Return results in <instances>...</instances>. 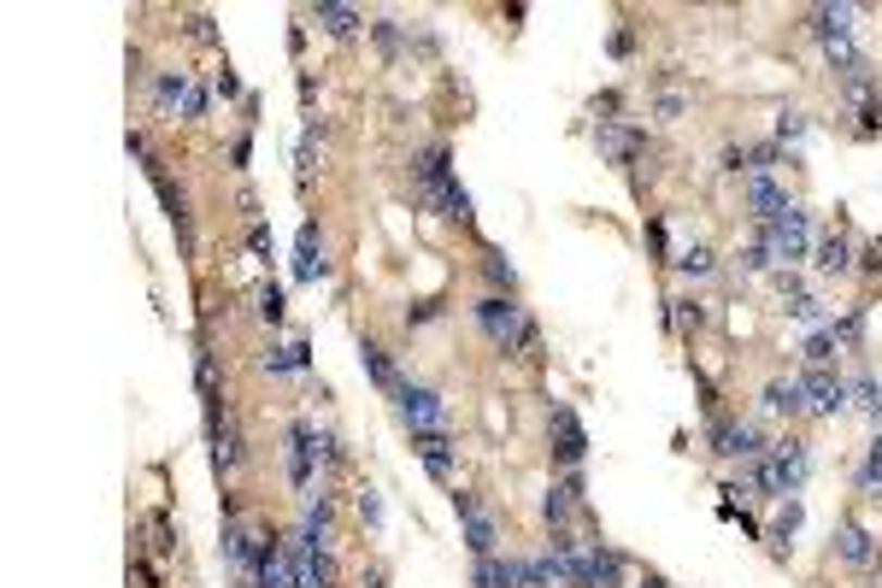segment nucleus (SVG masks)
<instances>
[{
	"label": "nucleus",
	"mask_w": 882,
	"mask_h": 588,
	"mask_svg": "<svg viewBox=\"0 0 882 588\" xmlns=\"http://www.w3.org/2000/svg\"><path fill=\"white\" fill-rule=\"evenodd\" d=\"M476 324L488 329V341H500L506 353H530L536 348V324L524 318V306L506 295H483L476 300Z\"/></svg>",
	"instance_id": "obj_1"
},
{
	"label": "nucleus",
	"mask_w": 882,
	"mask_h": 588,
	"mask_svg": "<svg viewBox=\"0 0 882 588\" xmlns=\"http://www.w3.org/2000/svg\"><path fill=\"white\" fill-rule=\"evenodd\" d=\"M806 471H812V459H806V441H794V436L777 441L765 459H754V483L771 489V495H800Z\"/></svg>",
	"instance_id": "obj_2"
},
{
	"label": "nucleus",
	"mask_w": 882,
	"mask_h": 588,
	"mask_svg": "<svg viewBox=\"0 0 882 588\" xmlns=\"http://www.w3.org/2000/svg\"><path fill=\"white\" fill-rule=\"evenodd\" d=\"M759 248L771 253L777 271H788L794 260H806V207H800V200H788L771 224H759Z\"/></svg>",
	"instance_id": "obj_3"
},
{
	"label": "nucleus",
	"mask_w": 882,
	"mask_h": 588,
	"mask_svg": "<svg viewBox=\"0 0 882 588\" xmlns=\"http://www.w3.org/2000/svg\"><path fill=\"white\" fill-rule=\"evenodd\" d=\"M395 400H400V418L412 424V436H424V429H447V400L436 389H424V383H400Z\"/></svg>",
	"instance_id": "obj_4"
},
{
	"label": "nucleus",
	"mask_w": 882,
	"mask_h": 588,
	"mask_svg": "<svg viewBox=\"0 0 882 588\" xmlns=\"http://www.w3.org/2000/svg\"><path fill=\"white\" fill-rule=\"evenodd\" d=\"M312 441H318L312 418H295V424H288V448H283V459H288V483H295L300 495H312V489H318V483H312V471H318Z\"/></svg>",
	"instance_id": "obj_5"
},
{
	"label": "nucleus",
	"mask_w": 882,
	"mask_h": 588,
	"mask_svg": "<svg viewBox=\"0 0 882 588\" xmlns=\"http://www.w3.org/2000/svg\"><path fill=\"white\" fill-rule=\"evenodd\" d=\"M454 512H459V524H465V541H471V553H476V559H488V553H495V541H500V536H495V518H488V512L476 506V500H471L465 489L454 495Z\"/></svg>",
	"instance_id": "obj_6"
},
{
	"label": "nucleus",
	"mask_w": 882,
	"mask_h": 588,
	"mask_svg": "<svg viewBox=\"0 0 882 588\" xmlns=\"http://www.w3.org/2000/svg\"><path fill=\"white\" fill-rule=\"evenodd\" d=\"M595 141H600V153H606L612 165H630L635 153L647 148V141H642V130H630L624 118H600V124H595Z\"/></svg>",
	"instance_id": "obj_7"
},
{
	"label": "nucleus",
	"mask_w": 882,
	"mask_h": 588,
	"mask_svg": "<svg viewBox=\"0 0 882 588\" xmlns=\"http://www.w3.org/2000/svg\"><path fill=\"white\" fill-rule=\"evenodd\" d=\"M295 277L300 283H324L330 277V260H324V236H318V224L307 218L295 236Z\"/></svg>",
	"instance_id": "obj_8"
},
{
	"label": "nucleus",
	"mask_w": 882,
	"mask_h": 588,
	"mask_svg": "<svg viewBox=\"0 0 882 588\" xmlns=\"http://www.w3.org/2000/svg\"><path fill=\"white\" fill-rule=\"evenodd\" d=\"M800 389H806V406L823 412V418H835V412L847 406V383H842V377H830V371H818V365L800 377Z\"/></svg>",
	"instance_id": "obj_9"
},
{
	"label": "nucleus",
	"mask_w": 882,
	"mask_h": 588,
	"mask_svg": "<svg viewBox=\"0 0 882 588\" xmlns=\"http://www.w3.org/2000/svg\"><path fill=\"white\" fill-rule=\"evenodd\" d=\"M712 448L724 453V459H765L759 429H754V424H735V418H718V424H712Z\"/></svg>",
	"instance_id": "obj_10"
},
{
	"label": "nucleus",
	"mask_w": 882,
	"mask_h": 588,
	"mask_svg": "<svg viewBox=\"0 0 882 588\" xmlns=\"http://www.w3.org/2000/svg\"><path fill=\"white\" fill-rule=\"evenodd\" d=\"M835 553H842L853 571H871V565H877V541H871V529H865L859 518H842V529H835Z\"/></svg>",
	"instance_id": "obj_11"
},
{
	"label": "nucleus",
	"mask_w": 882,
	"mask_h": 588,
	"mask_svg": "<svg viewBox=\"0 0 882 588\" xmlns=\"http://www.w3.org/2000/svg\"><path fill=\"white\" fill-rule=\"evenodd\" d=\"M207 436H212V459H219V471H236L241 465V429H236V418H229V406L207 418Z\"/></svg>",
	"instance_id": "obj_12"
},
{
	"label": "nucleus",
	"mask_w": 882,
	"mask_h": 588,
	"mask_svg": "<svg viewBox=\"0 0 882 588\" xmlns=\"http://www.w3.org/2000/svg\"><path fill=\"white\" fill-rule=\"evenodd\" d=\"M554 453L566 459V465H583V453H588V436H583L571 406H554Z\"/></svg>",
	"instance_id": "obj_13"
},
{
	"label": "nucleus",
	"mask_w": 882,
	"mask_h": 588,
	"mask_svg": "<svg viewBox=\"0 0 882 588\" xmlns=\"http://www.w3.org/2000/svg\"><path fill=\"white\" fill-rule=\"evenodd\" d=\"M412 448H418V459H424V471L430 477H454V441L442 436V429H424V436H412Z\"/></svg>",
	"instance_id": "obj_14"
},
{
	"label": "nucleus",
	"mask_w": 882,
	"mask_h": 588,
	"mask_svg": "<svg viewBox=\"0 0 882 588\" xmlns=\"http://www.w3.org/2000/svg\"><path fill=\"white\" fill-rule=\"evenodd\" d=\"M476 588H524V565H518V559H500V553L476 559Z\"/></svg>",
	"instance_id": "obj_15"
},
{
	"label": "nucleus",
	"mask_w": 882,
	"mask_h": 588,
	"mask_svg": "<svg viewBox=\"0 0 882 588\" xmlns=\"http://www.w3.org/2000/svg\"><path fill=\"white\" fill-rule=\"evenodd\" d=\"M312 18L324 24L330 36H341V41H347V36H359V24H365V18H359V7H341V0H318Z\"/></svg>",
	"instance_id": "obj_16"
},
{
	"label": "nucleus",
	"mask_w": 882,
	"mask_h": 588,
	"mask_svg": "<svg viewBox=\"0 0 882 588\" xmlns=\"http://www.w3.org/2000/svg\"><path fill=\"white\" fill-rule=\"evenodd\" d=\"M747 207H754V218H759V224H771V218H777V212H783V207H788V195H783V189H777V183H771V177H747Z\"/></svg>",
	"instance_id": "obj_17"
},
{
	"label": "nucleus",
	"mask_w": 882,
	"mask_h": 588,
	"mask_svg": "<svg viewBox=\"0 0 882 588\" xmlns=\"http://www.w3.org/2000/svg\"><path fill=\"white\" fill-rule=\"evenodd\" d=\"M853 271V248H847V236H818V277H847Z\"/></svg>",
	"instance_id": "obj_18"
},
{
	"label": "nucleus",
	"mask_w": 882,
	"mask_h": 588,
	"mask_svg": "<svg viewBox=\"0 0 882 588\" xmlns=\"http://www.w3.org/2000/svg\"><path fill=\"white\" fill-rule=\"evenodd\" d=\"M812 36H818V41H842V36H853V7H812Z\"/></svg>",
	"instance_id": "obj_19"
},
{
	"label": "nucleus",
	"mask_w": 882,
	"mask_h": 588,
	"mask_svg": "<svg viewBox=\"0 0 882 588\" xmlns=\"http://www.w3.org/2000/svg\"><path fill=\"white\" fill-rule=\"evenodd\" d=\"M259 365H265L271 377H295V371H307V341H288V348H265V353H259Z\"/></svg>",
	"instance_id": "obj_20"
},
{
	"label": "nucleus",
	"mask_w": 882,
	"mask_h": 588,
	"mask_svg": "<svg viewBox=\"0 0 882 588\" xmlns=\"http://www.w3.org/2000/svg\"><path fill=\"white\" fill-rule=\"evenodd\" d=\"M559 583H571V577H566V565H559L554 548H547L542 559H524V588H559Z\"/></svg>",
	"instance_id": "obj_21"
},
{
	"label": "nucleus",
	"mask_w": 882,
	"mask_h": 588,
	"mask_svg": "<svg viewBox=\"0 0 882 588\" xmlns=\"http://www.w3.org/2000/svg\"><path fill=\"white\" fill-rule=\"evenodd\" d=\"M576 500H583V483H576V477H571V483H554V489H547V500H542V518H547V524H566Z\"/></svg>",
	"instance_id": "obj_22"
},
{
	"label": "nucleus",
	"mask_w": 882,
	"mask_h": 588,
	"mask_svg": "<svg viewBox=\"0 0 882 588\" xmlns=\"http://www.w3.org/2000/svg\"><path fill=\"white\" fill-rule=\"evenodd\" d=\"M359 365H365V377L377 383V389H400L395 365H388V353L377 348V341H359Z\"/></svg>",
	"instance_id": "obj_23"
},
{
	"label": "nucleus",
	"mask_w": 882,
	"mask_h": 588,
	"mask_svg": "<svg viewBox=\"0 0 882 588\" xmlns=\"http://www.w3.org/2000/svg\"><path fill=\"white\" fill-rule=\"evenodd\" d=\"M153 95H159V107H189V95H195V83L183 77V71H159V83H153Z\"/></svg>",
	"instance_id": "obj_24"
},
{
	"label": "nucleus",
	"mask_w": 882,
	"mask_h": 588,
	"mask_svg": "<svg viewBox=\"0 0 882 588\" xmlns=\"http://www.w3.org/2000/svg\"><path fill=\"white\" fill-rule=\"evenodd\" d=\"M765 406L788 412V418H794V412L806 406V389H800V383H765Z\"/></svg>",
	"instance_id": "obj_25"
},
{
	"label": "nucleus",
	"mask_w": 882,
	"mask_h": 588,
	"mask_svg": "<svg viewBox=\"0 0 882 588\" xmlns=\"http://www.w3.org/2000/svg\"><path fill=\"white\" fill-rule=\"evenodd\" d=\"M624 583V559H618L606 541H595V588H618Z\"/></svg>",
	"instance_id": "obj_26"
},
{
	"label": "nucleus",
	"mask_w": 882,
	"mask_h": 588,
	"mask_svg": "<svg viewBox=\"0 0 882 588\" xmlns=\"http://www.w3.org/2000/svg\"><path fill=\"white\" fill-rule=\"evenodd\" d=\"M483 277L495 283V289H512V277H518V271H512V260H506L500 248H488V253H483Z\"/></svg>",
	"instance_id": "obj_27"
},
{
	"label": "nucleus",
	"mask_w": 882,
	"mask_h": 588,
	"mask_svg": "<svg viewBox=\"0 0 882 588\" xmlns=\"http://www.w3.org/2000/svg\"><path fill=\"white\" fill-rule=\"evenodd\" d=\"M283 312H288L283 289H277V283H259V318H265V324H283Z\"/></svg>",
	"instance_id": "obj_28"
},
{
	"label": "nucleus",
	"mask_w": 882,
	"mask_h": 588,
	"mask_svg": "<svg viewBox=\"0 0 882 588\" xmlns=\"http://www.w3.org/2000/svg\"><path fill=\"white\" fill-rule=\"evenodd\" d=\"M835 348H842V336H835V329H818V336L806 341V360H812V365L823 371V365L835 360Z\"/></svg>",
	"instance_id": "obj_29"
},
{
	"label": "nucleus",
	"mask_w": 882,
	"mask_h": 588,
	"mask_svg": "<svg viewBox=\"0 0 882 588\" xmlns=\"http://www.w3.org/2000/svg\"><path fill=\"white\" fill-rule=\"evenodd\" d=\"M371 36H377V53H388V60L400 53V24L395 18H377V24H371Z\"/></svg>",
	"instance_id": "obj_30"
},
{
	"label": "nucleus",
	"mask_w": 882,
	"mask_h": 588,
	"mask_svg": "<svg viewBox=\"0 0 882 588\" xmlns=\"http://www.w3.org/2000/svg\"><path fill=\"white\" fill-rule=\"evenodd\" d=\"M800 518H806V512H800V500H788V506H783V512H777V524H771V536H777V541H788V536H794V529H800Z\"/></svg>",
	"instance_id": "obj_31"
},
{
	"label": "nucleus",
	"mask_w": 882,
	"mask_h": 588,
	"mask_svg": "<svg viewBox=\"0 0 882 588\" xmlns=\"http://www.w3.org/2000/svg\"><path fill=\"white\" fill-rule=\"evenodd\" d=\"M359 518H365L371 529H383V500H377V489H359Z\"/></svg>",
	"instance_id": "obj_32"
},
{
	"label": "nucleus",
	"mask_w": 882,
	"mask_h": 588,
	"mask_svg": "<svg viewBox=\"0 0 882 588\" xmlns=\"http://www.w3.org/2000/svg\"><path fill=\"white\" fill-rule=\"evenodd\" d=\"M676 265H683L688 277H712V253H706V248H688V253H683V260H676Z\"/></svg>",
	"instance_id": "obj_33"
},
{
	"label": "nucleus",
	"mask_w": 882,
	"mask_h": 588,
	"mask_svg": "<svg viewBox=\"0 0 882 588\" xmlns=\"http://www.w3.org/2000/svg\"><path fill=\"white\" fill-rule=\"evenodd\" d=\"M654 112H659L664 124H671V118H683V112H688V95H659V107H654Z\"/></svg>",
	"instance_id": "obj_34"
},
{
	"label": "nucleus",
	"mask_w": 882,
	"mask_h": 588,
	"mask_svg": "<svg viewBox=\"0 0 882 588\" xmlns=\"http://www.w3.org/2000/svg\"><path fill=\"white\" fill-rule=\"evenodd\" d=\"M430 318H442V300H412L407 306V324H430Z\"/></svg>",
	"instance_id": "obj_35"
},
{
	"label": "nucleus",
	"mask_w": 882,
	"mask_h": 588,
	"mask_svg": "<svg viewBox=\"0 0 882 588\" xmlns=\"http://www.w3.org/2000/svg\"><path fill=\"white\" fill-rule=\"evenodd\" d=\"M777 136H783V141H800V136H806V118H800V112H783V118H777Z\"/></svg>",
	"instance_id": "obj_36"
},
{
	"label": "nucleus",
	"mask_w": 882,
	"mask_h": 588,
	"mask_svg": "<svg viewBox=\"0 0 882 588\" xmlns=\"http://www.w3.org/2000/svg\"><path fill=\"white\" fill-rule=\"evenodd\" d=\"M676 324H683V329H700V324H706V312L694 306V300H676Z\"/></svg>",
	"instance_id": "obj_37"
},
{
	"label": "nucleus",
	"mask_w": 882,
	"mask_h": 588,
	"mask_svg": "<svg viewBox=\"0 0 882 588\" xmlns=\"http://www.w3.org/2000/svg\"><path fill=\"white\" fill-rule=\"evenodd\" d=\"M189 36H195V41H219V30H212L207 12H189Z\"/></svg>",
	"instance_id": "obj_38"
},
{
	"label": "nucleus",
	"mask_w": 882,
	"mask_h": 588,
	"mask_svg": "<svg viewBox=\"0 0 882 588\" xmlns=\"http://www.w3.org/2000/svg\"><path fill=\"white\" fill-rule=\"evenodd\" d=\"M219 95H224V100H248V89H241L236 71H219Z\"/></svg>",
	"instance_id": "obj_39"
},
{
	"label": "nucleus",
	"mask_w": 882,
	"mask_h": 588,
	"mask_svg": "<svg viewBox=\"0 0 882 588\" xmlns=\"http://www.w3.org/2000/svg\"><path fill=\"white\" fill-rule=\"evenodd\" d=\"M248 248H253V253H271V224H265V218H253V229H248Z\"/></svg>",
	"instance_id": "obj_40"
},
{
	"label": "nucleus",
	"mask_w": 882,
	"mask_h": 588,
	"mask_svg": "<svg viewBox=\"0 0 882 588\" xmlns=\"http://www.w3.org/2000/svg\"><path fill=\"white\" fill-rule=\"evenodd\" d=\"M859 495L865 500H882V471H871V465L859 471Z\"/></svg>",
	"instance_id": "obj_41"
},
{
	"label": "nucleus",
	"mask_w": 882,
	"mask_h": 588,
	"mask_svg": "<svg viewBox=\"0 0 882 588\" xmlns=\"http://www.w3.org/2000/svg\"><path fill=\"white\" fill-rule=\"evenodd\" d=\"M859 271H882V241H865L859 248Z\"/></svg>",
	"instance_id": "obj_42"
},
{
	"label": "nucleus",
	"mask_w": 882,
	"mask_h": 588,
	"mask_svg": "<svg viewBox=\"0 0 882 588\" xmlns=\"http://www.w3.org/2000/svg\"><path fill=\"white\" fill-rule=\"evenodd\" d=\"M229 160H236V171H248V160H253V141H248V136H236V148H229Z\"/></svg>",
	"instance_id": "obj_43"
},
{
	"label": "nucleus",
	"mask_w": 882,
	"mask_h": 588,
	"mask_svg": "<svg viewBox=\"0 0 882 588\" xmlns=\"http://www.w3.org/2000/svg\"><path fill=\"white\" fill-rule=\"evenodd\" d=\"M200 112H207V89H195V95H189V107H183V118H200Z\"/></svg>",
	"instance_id": "obj_44"
},
{
	"label": "nucleus",
	"mask_w": 882,
	"mask_h": 588,
	"mask_svg": "<svg viewBox=\"0 0 882 588\" xmlns=\"http://www.w3.org/2000/svg\"><path fill=\"white\" fill-rule=\"evenodd\" d=\"M871 471H882V429H877V441H871V459H865Z\"/></svg>",
	"instance_id": "obj_45"
},
{
	"label": "nucleus",
	"mask_w": 882,
	"mask_h": 588,
	"mask_svg": "<svg viewBox=\"0 0 882 588\" xmlns=\"http://www.w3.org/2000/svg\"><path fill=\"white\" fill-rule=\"evenodd\" d=\"M642 588H664V583H659V577H647V583H642Z\"/></svg>",
	"instance_id": "obj_46"
}]
</instances>
